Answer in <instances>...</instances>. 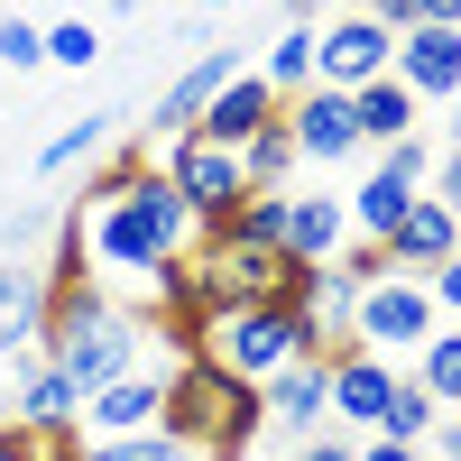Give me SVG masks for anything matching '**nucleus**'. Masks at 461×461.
Instances as JSON below:
<instances>
[{
	"label": "nucleus",
	"instance_id": "nucleus-1",
	"mask_svg": "<svg viewBox=\"0 0 461 461\" xmlns=\"http://www.w3.org/2000/svg\"><path fill=\"white\" fill-rule=\"evenodd\" d=\"M37 351H47L65 378H74V397H93L111 388V378H130L148 360H167L158 351V332H148L139 304H121L102 277H74V286H47V332H37Z\"/></svg>",
	"mask_w": 461,
	"mask_h": 461
},
{
	"label": "nucleus",
	"instance_id": "nucleus-12",
	"mask_svg": "<svg viewBox=\"0 0 461 461\" xmlns=\"http://www.w3.org/2000/svg\"><path fill=\"white\" fill-rule=\"evenodd\" d=\"M74 415H84L74 378H65L47 351H19V378H10V425H28L37 443H47V434H74Z\"/></svg>",
	"mask_w": 461,
	"mask_h": 461
},
{
	"label": "nucleus",
	"instance_id": "nucleus-32",
	"mask_svg": "<svg viewBox=\"0 0 461 461\" xmlns=\"http://www.w3.org/2000/svg\"><path fill=\"white\" fill-rule=\"evenodd\" d=\"M425 194H434V203L461 221V148H443V158H434V185H425Z\"/></svg>",
	"mask_w": 461,
	"mask_h": 461
},
{
	"label": "nucleus",
	"instance_id": "nucleus-9",
	"mask_svg": "<svg viewBox=\"0 0 461 461\" xmlns=\"http://www.w3.org/2000/svg\"><path fill=\"white\" fill-rule=\"evenodd\" d=\"M286 139H295L304 167H351V158H369V148H360V121H351V93H323V84L286 102Z\"/></svg>",
	"mask_w": 461,
	"mask_h": 461
},
{
	"label": "nucleus",
	"instance_id": "nucleus-38",
	"mask_svg": "<svg viewBox=\"0 0 461 461\" xmlns=\"http://www.w3.org/2000/svg\"><path fill=\"white\" fill-rule=\"evenodd\" d=\"M415 28H461V0H415Z\"/></svg>",
	"mask_w": 461,
	"mask_h": 461
},
{
	"label": "nucleus",
	"instance_id": "nucleus-40",
	"mask_svg": "<svg viewBox=\"0 0 461 461\" xmlns=\"http://www.w3.org/2000/svg\"><path fill=\"white\" fill-rule=\"evenodd\" d=\"M434 148H461V93L443 102V139H434Z\"/></svg>",
	"mask_w": 461,
	"mask_h": 461
},
{
	"label": "nucleus",
	"instance_id": "nucleus-18",
	"mask_svg": "<svg viewBox=\"0 0 461 461\" xmlns=\"http://www.w3.org/2000/svg\"><path fill=\"white\" fill-rule=\"evenodd\" d=\"M37 332H47V277L28 258H0V360L37 351Z\"/></svg>",
	"mask_w": 461,
	"mask_h": 461
},
{
	"label": "nucleus",
	"instance_id": "nucleus-34",
	"mask_svg": "<svg viewBox=\"0 0 461 461\" xmlns=\"http://www.w3.org/2000/svg\"><path fill=\"white\" fill-rule=\"evenodd\" d=\"M351 461H425V443H388V434H360Z\"/></svg>",
	"mask_w": 461,
	"mask_h": 461
},
{
	"label": "nucleus",
	"instance_id": "nucleus-36",
	"mask_svg": "<svg viewBox=\"0 0 461 461\" xmlns=\"http://www.w3.org/2000/svg\"><path fill=\"white\" fill-rule=\"evenodd\" d=\"M351 443H360V434H304L295 461H351Z\"/></svg>",
	"mask_w": 461,
	"mask_h": 461
},
{
	"label": "nucleus",
	"instance_id": "nucleus-24",
	"mask_svg": "<svg viewBox=\"0 0 461 461\" xmlns=\"http://www.w3.org/2000/svg\"><path fill=\"white\" fill-rule=\"evenodd\" d=\"M93 148H111V111H84V121H65L47 148H37V176H74Z\"/></svg>",
	"mask_w": 461,
	"mask_h": 461
},
{
	"label": "nucleus",
	"instance_id": "nucleus-19",
	"mask_svg": "<svg viewBox=\"0 0 461 461\" xmlns=\"http://www.w3.org/2000/svg\"><path fill=\"white\" fill-rule=\"evenodd\" d=\"M351 121H360V148H397V139L425 130V102H415L397 74H378V84H360V93H351Z\"/></svg>",
	"mask_w": 461,
	"mask_h": 461
},
{
	"label": "nucleus",
	"instance_id": "nucleus-28",
	"mask_svg": "<svg viewBox=\"0 0 461 461\" xmlns=\"http://www.w3.org/2000/svg\"><path fill=\"white\" fill-rule=\"evenodd\" d=\"M93 56H102V28L93 19H47V65L56 74H93Z\"/></svg>",
	"mask_w": 461,
	"mask_h": 461
},
{
	"label": "nucleus",
	"instance_id": "nucleus-42",
	"mask_svg": "<svg viewBox=\"0 0 461 461\" xmlns=\"http://www.w3.org/2000/svg\"><path fill=\"white\" fill-rule=\"evenodd\" d=\"M203 10H230V0H203Z\"/></svg>",
	"mask_w": 461,
	"mask_h": 461
},
{
	"label": "nucleus",
	"instance_id": "nucleus-31",
	"mask_svg": "<svg viewBox=\"0 0 461 461\" xmlns=\"http://www.w3.org/2000/svg\"><path fill=\"white\" fill-rule=\"evenodd\" d=\"M425 295H434V314H443V323H461V249H452L434 277H425Z\"/></svg>",
	"mask_w": 461,
	"mask_h": 461
},
{
	"label": "nucleus",
	"instance_id": "nucleus-13",
	"mask_svg": "<svg viewBox=\"0 0 461 461\" xmlns=\"http://www.w3.org/2000/svg\"><path fill=\"white\" fill-rule=\"evenodd\" d=\"M388 388H397V360H378V351L351 341V351L332 360V434H378Z\"/></svg>",
	"mask_w": 461,
	"mask_h": 461
},
{
	"label": "nucleus",
	"instance_id": "nucleus-15",
	"mask_svg": "<svg viewBox=\"0 0 461 461\" xmlns=\"http://www.w3.org/2000/svg\"><path fill=\"white\" fill-rule=\"evenodd\" d=\"M378 249H388V277H434V267L461 249V221H452L434 194H415V203H406V221H397Z\"/></svg>",
	"mask_w": 461,
	"mask_h": 461
},
{
	"label": "nucleus",
	"instance_id": "nucleus-8",
	"mask_svg": "<svg viewBox=\"0 0 461 461\" xmlns=\"http://www.w3.org/2000/svg\"><path fill=\"white\" fill-rule=\"evenodd\" d=\"M258 406H267V434H286V443L323 434V425H332V360H323V351L286 360V369L258 388Z\"/></svg>",
	"mask_w": 461,
	"mask_h": 461
},
{
	"label": "nucleus",
	"instance_id": "nucleus-6",
	"mask_svg": "<svg viewBox=\"0 0 461 461\" xmlns=\"http://www.w3.org/2000/svg\"><path fill=\"white\" fill-rule=\"evenodd\" d=\"M434 295H425V277H378V286H360V314H351V341L360 351H378V360H415L434 341Z\"/></svg>",
	"mask_w": 461,
	"mask_h": 461
},
{
	"label": "nucleus",
	"instance_id": "nucleus-10",
	"mask_svg": "<svg viewBox=\"0 0 461 461\" xmlns=\"http://www.w3.org/2000/svg\"><path fill=\"white\" fill-rule=\"evenodd\" d=\"M158 397H167V360H148V369H130V378H111V388H93L84 415H74V434H84V443L148 434V425H158Z\"/></svg>",
	"mask_w": 461,
	"mask_h": 461
},
{
	"label": "nucleus",
	"instance_id": "nucleus-22",
	"mask_svg": "<svg viewBox=\"0 0 461 461\" xmlns=\"http://www.w3.org/2000/svg\"><path fill=\"white\" fill-rule=\"evenodd\" d=\"M295 139H286V111H277V121H267L249 148H240V176H249V194H295Z\"/></svg>",
	"mask_w": 461,
	"mask_h": 461
},
{
	"label": "nucleus",
	"instance_id": "nucleus-3",
	"mask_svg": "<svg viewBox=\"0 0 461 461\" xmlns=\"http://www.w3.org/2000/svg\"><path fill=\"white\" fill-rule=\"evenodd\" d=\"M158 434H176L185 452H203V461H249L258 434H267V406H258L249 378H230V369L203 360V351H185V360H167Z\"/></svg>",
	"mask_w": 461,
	"mask_h": 461
},
{
	"label": "nucleus",
	"instance_id": "nucleus-37",
	"mask_svg": "<svg viewBox=\"0 0 461 461\" xmlns=\"http://www.w3.org/2000/svg\"><path fill=\"white\" fill-rule=\"evenodd\" d=\"M434 461H461V415H434V434H425Z\"/></svg>",
	"mask_w": 461,
	"mask_h": 461
},
{
	"label": "nucleus",
	"instance_id": "nucleus-14",
	"mask_svg": "<svg viewBox=\"0 0 461 461\" xmlns=\"http://www.w3.org/2000/svg\"><path fill=\"white\" fill-rule=\"evenodd\" d=\"M388 74H397L415 102H452L461 93V28H397Z\"/></svg>",
	"mask_w": 461,
	"mask_h": 461
},
{
	"label": "nucleus",
	"instance_id": "nucleus-35",
	"mask_svg": "<svg viewBox=\"0 0 461 461\" xmlns=\"http://www.w3.org/2000/svg\"><path fill=\"white\" fill-rule=\"evenodd\" d=\"M0 461H47V443H37L28 425H10V415H0Z\"/></svg>",
	"mask_w": 461,
	"mask_h": 461
},
{
	"label": "nucleus",
	"instance_id": "nucleus-39",
	"mask_svg": "<svg viewBox=\"0 0 461 461\" xmlns=\"http://www.w3.org/2000/svg\"><path fill=\"white\" fill-rule=\"evenodd\" d=\"M332 19V0H286V28H323Z\"/></svg>",
	"mask_w": 461,
	"mask_h": 461
},
{
	"label": "nucleus",
	"instance_id": "nucleus-4",
	"mask_svg": "<svg viewBox=\"0 0 461 461\" xmlns=\"http://www.w3.org/2000/svg\"><path fill=\"white\" fill-rule=\"evenodd\" d=\"M194 351H203V360H221L230 378H249V388H267L286 360L314 351V323H304L295 304H230V314H212V323H203Z\"/></svg>",
	"mask_w": 461,
	"mask_h": 461
},
{
	"label": "nucleus",
	"instance_id": "nucleus-26",
	"mask_svg": "<svg viewBox=\"0 0 461 461\" xmlns=\"http://www.w3.org/2000/svg\"><path fill=\"white\" fill-rule=\"evenodd\" d=\"M74 461H203V452H185L176 434H111V443H74Z\"/></svg>",
	"mask_w": 461,
	"mask_h": 461
},
{
	"label": "nucleus",
	"instance_id": "nucleus-25",
	"mask_svg": "<svg viewBox=\"0 0 461 461\" xmlns=\"http://www.w3.org/2000/svg\"><path fill=\"white\" fill-rule=\"evenodd\" d=\"M434 415H443V406H434V397H425V388H415V378L397 369V388H388V415H378V434H388V443H425V434H434Z\"/></svg>",
	"mask_w": 461,
	"mask_h": 461
},
{
	"label": "nucleus",
	"instance_id": "nucleus-33",
	"mask_svg": "<svg viewBox=\"0 0 461 461\" xmlns=\"http://www.w3.org/2000/svg\"><path fill=\"white\" fill-rule=\"evenodd\" d=\"M341 10H360V19H378V28H415V0H341Z\"/></svg>",
	"mask_w": 461,
	"mask_h": 461
},
{
	"label": "nucleus",
	"instance_id": "nucleus-2",
	"mask_svg": "<svg viewBox=\"0 0 461 461\" xmlns=\"http://www.w3.org/2000/svg\"><path fill=\"white\" fill-rule=\"evenodd\" d=\"M74 221H84V258H93V277H139V286L158 277L167 258H185V249L203 240L194 212H185V194H176L158 167H148L121 203H74Z\"/></svg>",
	"mask_w": 461,
	"mask_h": 461
},
{
	"label": "nucleus",
	"instance_id": "nucleus-20",
	"mask_svg": "<svg viewBox=\"0 0 461 461\" xmlns=\"http://www.w3.org/2000/svg\"><path fill=\"white\" fill-rule=\"evenodd\" d=\"M406 203H415V185H406V176H388V167L369 158V176L341 194V212H351V240H388V230L406 221Z\"/></svg>",
	"mask_w": 461,
	"mask_h": 461
},
{
	"label": "nucleus",
	"instance_id": "nucleus-16",
	"mask_svg": "<svg viewBox=\"0 0 461 461\" xmlns=\"http://www.w3.org/2000/svg\"><path fill=\"white\" fill-rule=\"evenodd\" d=\"M277 111H286V102L267 93V84H258V65H249V74H230V84L212 93V111L194 121V139H212V148H249L267 121H277Z\"/></svg>",
	"mask_w": 461,
	"mask_h": 461
},
{
	"label": "nucleus",
	"instance_id": "nucleus-41",
	"mask_svg": "<svg viewBox=\"0 0 461 461\" xmlns=\"http://www.w3.org/2000/svg\"><path fill=\"white\" fill-rule=\"evenodd\" d=\"M111 10H139V0H111Z\"/></svg>",
	"mask_w": 461,
	"mask_h": 461
},
{
	"label": "nucleus",
	"instance_id": "nucleus-27",
	"mask_svg": "<svg viewBox=\"0 0 461 461\" xmlns=\"http://www.w3.org/2000/svg\"><path fill=\"white\" fill-rule=\"evenodd\" d=\"M148 167H158V148H139V139H130V148H111V158L93 167V185H84V203H121Z\"/></svg>",
	"mask_w": 461,
	"mask_h": 461
},
{
	"label": "nucleus",
	"instance_id": "nucleus-23",
	"mask_svg": "<svg viewBox=\"0 0 461 461\" xmlns=\"http://www.w3.org/2000/svg\"><path fill=\"white\" fill-rule=\"evenodd\" d=\"M258 84L277 93V102H295V93H314V28H277V47L258 56Z\"/></svg>",
	"mask_w": 461,
	"mask_h": 461
},
{
	"label": "nucleus",
	"instance_id": "nucleus-29",
	"mask_svg": "<svg viewBox=\"0 0 461 461\" xmlns=\"http://www.w3.org/2000/svg\"><path fill=\"white\" fill-rule=\"evenodd\" d=\"M230 240H258V249H277L286 240V194H240V212L221 221Z\"/></svg>",
	"mask_w": 461,
	"mask_h": 461
},
{
	"label": "nucleus",
	"instance_id": "nucleus-7",
	"mask_svg": "<svg viewBox=\"0 0 461 461\" xmlns=\"http://www.w3.org/2000/svg\"><path fill=\"white\" fill-rule=\"evenodd\" d=\"M388 56H397V37L378 28V19H360V10H332V19L314 28V84H323V93H360V84H378V74H388Z\"/></svg>",
	"mask_w": 461,
	"mask_h": 461
},
{
	"label": "nucleus",
	"instance_id": "nucleus-17",
	"mask_svg": "<svg viewBox=\"0 0 461 461\" xmlns=\"http://www.w3.org/2000/svg\"><path fill=\"white\" fill-rule=\"evenodd\" d=\"M295 267H332L341 249H351V212H341V194H286V240H277Z\"/></svg>",
	"mask_w": 461,
	"mask_h": 461
},
{
	"label": "nucleus",
	"instance_id": "nucleus-21",
	"mask_svg": "<svg viewBox=\"0 0 461 461\" xmlns=\"http://www.w3.org/2000/svg\"><path fill=\"white\" fill-rule=\"evenodd\" d=\"M406 378H415L443 415H461V323H434V341L406 360Z\"/></svg>",
	"mask_w": 461,
	"mask_h": 461
},
{
	"label": "nucleus",
	"instance_id": "nucleus-11",
	"mask_svg": "<svg viewBox=\"0 0 461 461\" xmlns=\"http://www.w3.org/2000/svg\"><path fill=\"white\" fill-rule=\"evenodd\" d=\"M230 74H249V65H240V47H203V56L185 65L167 93H158V111H148V139H158V148H167V139H185V130L212 111V93L230 84Z\"/></svg>",
	"mask_w": 461,
	"mask_h": 461
},
{
	"label": "nucleus",
	"instance_id": "nucleus-5",
	"mask_svg": "<svg viewBox=\"0 0 461 461\" xmlns=\"http://www.w3.org/2000/svg\"><path fill=\"white\" fill-rule=\"evenodd\" d=\"M158 176L185 194L194 230H221L230 212H240V194H249V176H240V148H212V139H194V130L158 148Z\"/></svg>",
	"mask_w": 461,
	"mask_h": 461
},
{
	"label": "nucleus",
	"instance_id": "nucleus-30",
	"mask_svg": "<svg viewBox=\"0 0 461 461\" xmlns=\"http://www.w3.org/2000/svg\"><path fill=\"white\" fill-rule=\"evenodd\" d=\"M0 65H10V74H47V28H37L28 10L0 19Z\"/></svg>",
	"mask_w": 461,
	"mask_h": 461
}]
</instances>
